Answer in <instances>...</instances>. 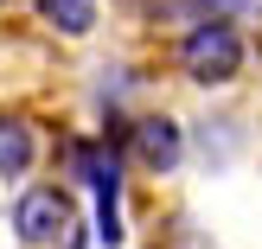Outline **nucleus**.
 Instances as JSON below:
<instances>
[{
    "mask_svg": "<svg viewBox=\"0 0 262 249\" xmlns=\"http://www.w3.org/2000/svg\"><path fill=\"white\" fill-rule=\"evenodd\" d=\"M38 160V141H32V122L19 115H0V179H26Z\"/></svg>",
    "mask_w": 262,
    "mask_h": 249,
    "instance_id": "4",
    "label": "nucleus"
},
{
    "mask_svg": "<svg viewBox=\"0 0 262 249\" xmlns=\"http://www.w3.org/2000/svg\"><path fill=\"white\" fill-rule=\"evenodd\" d=\"M71 230V192L58 186H32L19 192V205H13V237L32 243V249H58V237Z\"/></svg>",
    "mask_w": 262,
    "mask_h": 249,
    "instance_id": "2",
    "label": "nucleus"
},
{
    "mask_svg": "<svg viewBox=\"0 0 262 249\" xmlns=\"http://www.w3.org/2000/svg\"><path fill=\"white\" fill-rule=\"evenodd\" d=\"M179 71H186L192 83H205V89L230 83V77L243 71V32L230 19H199L179 38Z\"/></svg>",
    "mask_w": 262,
    "mask_h": 249,
    "instance_id": "1",
    "label": "nucleus"
},
{
    "mask_svg": "<svg viewBox=\"0 0 262 249\" xmlns=\"http://www.w3.org/2000/svg\"><path fill=\"white\" fill-rule=\"evenodd\" d=\"M128 153H135L147 173H173L179 160H186V141H179V122H166V115H141L135 128H128V141H122Z\"/></svg>",
    "mask_w": 262,
    "mask_h": 249,
    "instance_id": "3",
    "label": "nucleus"
},
{
    "mask_svg": "<svg viewBox=\"0 0 262 249\" xmlns=\"http://www.w3.org/2000/svg\"><path fill=\"white\" fill-rule=\"evenodd\" d=\"M32 13L51 32H64V38H83L96 26V0H32Z\"/></svg>",
    "mask_w": 262,
    "mask_h": 249,
    "instance_id": "5",
    "label": "nucleus"
}]
</instances>
